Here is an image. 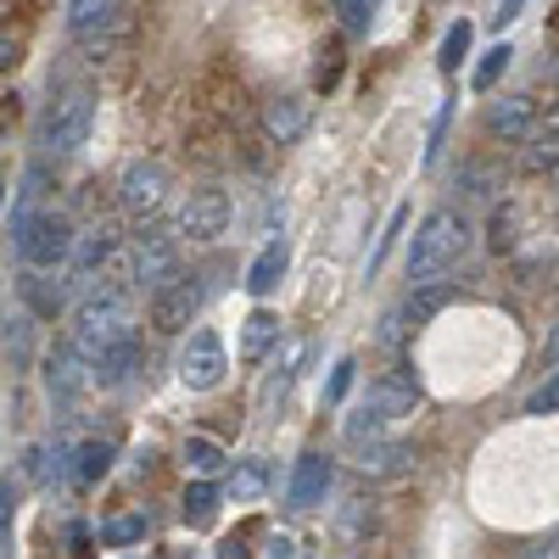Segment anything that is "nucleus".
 I'll return each mask as SVG.
<instances>
[{
	"instance_id": "nucleus-9",
	"label": "nucleus",
	"mask_w": 559,
	"mask_h": 559,
	"mask_svg": "<svg viewBox=\"0 0 559 559\" xmlns=\"http://www.w3.org/2000/svg\"><path fill=\"white\" fill-rule=\"evenodd\" d=\"M163 197H168V168L163 163H152V157H134V163H123V174H118V202L129 207V213H157L163 207Z\"/></svg>"
},
{
	"instance_id": "nucleus-25",
	"label": "nucleus",
	"mask_w": 559,
	"mask_h": 559,
	"mask_svg": "<svg viewBox=\"0 0 559 559\" xmlns=\"http://www.w3.org/2000/svg\"><path fill=\"white\" fill-rule=\"evenodd\" d=\"M448 302H453V286H442V280H437V286H414V297L397 308V319L414 331V324H426V319H431V313H442Z\"/></svg>"
},
{
	"instance_id": "nucleus-4",
	"label": "nucleus",
	"mask_w": 559,
	"mask_h": 559,
	"mask_svg": "<svg viewBox=\"0 0 559 559\" xmlns=\"http://www.w3.org/2000/svg\"><path fill=\"white\" fill-rule=\"evenodd\" d=\"M73 252H79L73 218L57 213V207H45V213L23 229V236H17V258H23L28 269H62V263H73Z\"/></svg>"
},
{
	"instance_id": "nucleus-31",
	"label": "nucleus",
	"mask_w": 559,
	"mask_h": 559,
	"mask_svg": "<svg viewBox=\"0 0 559 559\" xmlns=\"http://www.w3.org/2000/svg\"><path fill=\"white\" fill-rule=\"evenodd\" d=\"M7 358H12V369H28V358H34V319L28 313H7Z\"/></svg>"
},
{
	"instance_id": "nucleus-24",
	"label": "nucleus",
	"mask_w": 559,
	"mask_h": 559,
	"mask_svg": "<svg viewBox=\"0 0 559 559\" xmlns=\"http://www.w3.org/2000/svg\"><path fill=\"white\" fill-rule=\"evenodd\" d=\"M386 426H392V419L364 397V403L342 419V437H347V448H364V442H381V437H386Z\"/></svg>"
},
{
	"instance_id": "nucleus-37",
	"label": "nucleus",
	"mask_w": 559,
	"mask_h": 559,
	"mask_svg": "<svg viewBox=\"0 0 559 559\" xmlns=\"http://www.w3.org/2000/svg\"><path fill=\"white\" fill-rule=\"evenodd\" d=\"M336 79H342V51H336V45H324V51H319V68H313V84L331 90Z\"/></svg>"
},
{
	"instance_id": "nucleus-1",
	"label": "nucleus",
	"mask_w": 559,
	"mask_h": 559,
	"mask_svg": "<svg viewBox=\"0 0 559 559\" xmlns=\"http://www.w3.org/2000/svg\"><path fill=\"white\" fill-rule=\"evenodd\" d=\"M464 252H471V218L459 207H437L419 218L414 241H408V280L414 286H437L448 269H459Z\"/></svg>"
},
{
	"instance_id": "nucleus-15",
	"label": "nucleus",
	"mask_w": 559,
	"mask_h": 559,
	"mask_svg": "<svg viewBox=\"0 0 559 559\" xmlns=\"http://www.w3.org/2000/svg\"><path fill=\"white\" fill-rule=\"evenodd\" d=\"M331 481H336L331 459H324V453H302V459H297V471H292V487H286L292 509H313V503H324Z\"/></svg>"
},
{
	"instance_id": "nucleus-19",
	"label": "nucleus",
	"mask_w": 559,
	"mask_h": 559,
	"mask_svg": "<svg viewBox=\"0 0 559 559\" xmlns=\"http://www.w3.org/2000/svg\"><path fill=\"white\" fill-rule=\"evenodd\" d=\"M353 464L364 476H408L414 471V448L408 442H364V448H353Z\"/></svg>"
},
{
	"instance_id": "nucleus-3",
	"label": "nucleus",
	"mask_w": 559,
	"mask_h": 559,
	"mask_svg": "<svg viewBox=\"0 0 559 559\" xmlns=\"http://www.w3.org/2000/svg\"><path fill=\"white\" fill-rule=\"evenodd\" d=\"M90 123H96V102H90V90H68L45 107L39 118V146L57 152V157H73L84 140H90Z\"/></svg>"
},
{
	"instance_id": "nucleus-43",
	"label": "nucleus",
	"mask_w": 559,
	"mask_h": 559,
	"mask_svg": "<svg viewBox=\"0 0 559 559\" xmlns=\"http://www.w3.org/2000/svg\"><path fill=\"white\" fill-rule=\"evenodd\" d=\"M526 559H559V548H532Z\"/></svg>"
},
{
	"instance_id": "nucleus-34",
	"label": "nucleus",
	"mask_w": 559,
	"mask_h": 559,
	"mask_svg": "<svg viewBox=\"0 0 559 559\" xmlns=\"http://www.w3.org/2000/svg\"><path fill=\"white\" fill-rule=\"evenodd\" d=\"M403 224H408V202H397V207H392V218H386V229H381V241H376V252H369L364 274H376V269L386 263V252H392V247H397V236H403Z\"/></svg>"
},
{
	"instance_id": "nucleus-40",
	"label": "nucleus",
	"mask_w": 559,
	"mask_h": 559,
	"mask_svg": "<svg viewBox=\"0 0 559 559\" xmlns=\"http://www.w3.org/2000/svg\"><path fill=\"white\" fill-rule=\"evenodd\" d=\"M521 12H526V0H498V7H492V23L503 28V23H515Z\"/></svg>"
},
{
	"instance_id": "nucleus-28",
	"label": "nucleus",
	"mask_w": 559,
	"mask_h": 559,
	"mask_svg": "<svg viewBox=\"0 0 559 559\" xmlns=\"http://www.w3.org/2000/svg\"><path fill=\"white\" fill-rule=\"evenodd\" d=\"M331 7H336V23H342V34L364 39L369 28H376V17H381V7H386V0H331Z\"/></svg>"
},
{
	"instance_id": "nucleus-32",
	"label": "nucleus",
	"mask_w": 559,
	"mask_h": 559,
	"mask_svg": "<svg viewBox=\"0 0 559 559\" xmlns=\"http://www.w3.org/2000/svg\"><path fill=\"white\" fill-rule=\"evenodd\" d=\"M179 503H185V521H191V526H207V521L218 515V492H213L202 476H197L191 487H185V498H179Z\"/></svg>"
},
{
	"instance_id": "nucleus-38",
	"label": "nucleus",
	"mask_w": 559,
	"mask_h": 559,
	"mask_svg": "<svg viewBox=\"0 0 559 559\" xmlns=\"http://www.w3.org/2000/svg\"><path fill=\"white\" fill-rule=\"evenodd\" d=\"M353 369H358L353 358H342V364L331 369V386H324V403H342V397H347V386H353Z\"/></svg>"
},
{
	"instance_id": "nucleus-13",
	"label": "nucleus",
	"mask_w": 559,
	"mask_h": 559,
	"mask_svg": "<svg viewBox=\"0 0 559 559\" xmlns=\"http://www.w3.org/2000/svg\"><path fill=\"white\" fill-rule=\"evenodd\" d=\"M45 191H51V174H45V163H28V168H23V179H17L12 213H7V236H23V229L45 213Z\"/></svg>"
},
{
	"instance_id": "nucleus-2",
	"label": "nucleus",
	"mask_w": 559,
	"mask_h": 559,
	"mask_svg": "<svg viewBox=\"0 0 559 559\" xmlns=\"http://www.w3.org/2000/svg\"><path fill=\"white\" fill-rule=\"evenodd\" d=\"M129 319H134V308H129V292L123 286H90L84 302L73 308V347L96 364L112 342L134 336Z\"/></svg>"
},
{
	"instance_id": "nucleus-26",
	"label": "nucleus",
	"mask_w": 559,
	"mask_h": 559,
	"mask_svg": "<svg viewBox=\"0 0 559 559\" xmlns=\"http://www.w3.org/2000/svg\"><path fill=\"white\" fill-rule=\"evenodd\" d=\"M471 45H476V23H471V17L448 23V34H442V51H437V73H459V62L471 57Z\"/></svg>"
},
{
	"instance_id": "nucleus-39",
	"label": "nucleus",
	"mask_w": 559,
	"mask_h": 559,
	"mask_svg": "<svg viewBox=\"0 0 559 559\" xmlns=\"http://www.w3.org/2000/svg\"><path fill=\"white\" fill-rule=\"evenodd\" d=\"M448 118H453V102H442V107H437V118H431V146H426V163H437V157H442V134H448Z\"/></svg>"
},
{
	"instance_id": "nucleus-42",
	"label": "nucleus",
	"mask_w": 559,
	"mask_h": 559,
	"mask_svg": "<svg viewBox=\"0 0 559 559\" xmlns=\"http://www.w3.org/2000/svg\"><path fill=\"white\" fill-rule=\"evenodd\" d=\"M543 364H548V369H559V324H554V336L543 342Z\"/></svg>"
},
{
	"instance_id": "nucleus-36",
	"label": "nucleus",
	"mask_w": 559,
	"mask_h": 559,
	"mask_svg": "<svg viewBox=\"0 0 559 559\" xmlns=\"http://www.w3.org/2000/svg\"><path fill=\"white\" fill-rule=\"evenodd\" d=\"M526 414H559V369H554V376L526 397Z\"/></svg>"
},
{
	"instance_id": "nucleus-30",
	"label": "nucleus",
	"mask_w": 559,
	"mask_h": 559,
	"mask_svg": "<svg viewBox=\"0 0 559 559\" xmlns=\"http://www.w3.org/2000/svg\"><path fill=\"white\" fill-rule=\"evenodd\" d=\"M107 464H112V442H79L73 448V481H102L107 476Z\"/></svg>"
},
{
	"instance_id": "nucleus-22",
	"label": "nucleus",
	"mask_w": 559,
	"mask_h": 559,
	"mask_svg": "<svg viewBox=\"0 0 559 559\" xmlns=\"http://www.w3.org/2000/svg\"><path fill=\"white\" fill-rule=\"evenodd\" d=\"M274 471H269V459H241L236 471H229V503H258L269 492Z\"/></svg>"
},
{
	"instance_id": "nucleus-27",
	"label": "nucleus",
	"mask_w": 559,
	"mask_h": 559,
	"mask_svg": "<svg viewBox=\"0 0 559 559\" xmlns=\"http://www.w3.org/2000/svg\"><path fill=\"white\" fill-rule=\"evenodd\" d=\"M224 464H229V453L213 442V437H185V471H191V476H218L224 471Z\"/></svg>"
},
{
	"instance_id": "nucleus-14",
	"label": "nucleus",
	"mask_w": 559,
	"mask_h": 559,
	"mask_svg": "<svg viewBox=\"0 0 559 559\" xmlns=\"http://www.w3.org/2000/svg\"><path fill=\"white\" fill-rule=\"evenodd\" d=\"M112 252H118V229L112 224H96V229H84L79 236V252H73V286H90L107 263H112Z\"/></svg>"
},
{
	"instance_id": "nucleus-6",
	"label": "nucleus",
	"mask_w": 559,
	"mask_h": 559,
	"mask_svg": "<svg viewBox=\"0 0 559 559\" xmlns=\"http://www.w3.org/2000/svg\"><path fill=\"white\" fill-rule=\"evenodd\" d=\"M129 274H134V286H168V280L179 274V236L163 224H146L134 236V258H129Z\"/></svg>"
},
{
	"instance_id": "nucleus-23",
	"label": "nucleus",
	"mask_w": 559,
	"mask_h": 559,
	"mask_svg": "<svg viewBox=\"0 0 559 559\" xmlns=\"http://www.w3.org/2000/svg\"><path fill=\"white\" fill-rule=\"evenodd\" d=\"M274 342H280V319H274L269 308H252V313H247V324H241V358H247V364H258Z\"/></svg>"
},
{
	"instance_id": "nucleus-35",
	"label": "nucleus",
	"mask_w": 559,
	"mask_h": 559,
	"mask_svg": "<svg viewBox=\"0 0 559 559\" xmlns=\"http://www.w3.org/2000/svg\"><path fill=\"white\" fill-rule=\"evenodd\" d=\"M140 537H146V515H118V521L102 526V543L107 548H123V543H140Z\"/></svg>"
},
{
	"instance_id": "nucleus-21",
	"label": "nucleus",
	"mask_w": 559,
	"mask_h": 559,
	"mask_svg": "<svg viewBox=\"0 0 559 559\" xmlns=\"http://www.w3.org/2000/svg\"><path fill=\"white\" fill-rule=\"evenodd\" d=\"M134 364H140V342H134V336H123V342H112V347L96 358V381H102L107 392H118V386H129Z\"/></svg>"
},
{
	"instance_id": "nucleus-17",
	"label": "nucleus",
	"mask_w": 559,
	"mask_h": 559,
	"mask_svg": "<svg viewBox=\"0 0 559 559\" xmlns=\"http://www.w3.org/2000/svg\"><path fill=\"white\" fill-rule=\"evenodd\" d=\"M521 168L526 174H559V107H548L543 118H537V129L521 140Z\"/></svg>"
},
{
	"instance_id": "nucleus-12",
	"label": "nucleus",
	"mask_w": 559,
	"mask_h": 559,
	"mask_svg": "<svg viewBox=\"0 0 559 559\" xmlns=\"http://www.w3.org/2000/svg\"><path fill=\"white\" fill-rule=\"evenodd\" d=\"M369 403H376L386 419H408V414H419L426 392H419V381L408 376V369H386V376L369 381Z\"/></svg>"
},
{
	"instance_id": "nucleus-7",
	"label": "nucleus",
	"mask_w": 559,
	"mask_h": 559,
	"mask_svg": "<svg viewBox=\"0 0 559 559\" xmlns=\"http://www.w3.org/2000/svg\"><path fill=\"white\" fill-rule=\"evenodd\" d=\"M118 23H123V0H68V34H73L96 62H102V51L112 45Z\"/></svg>"
},
{
	"instance_id": "nucleus-8",
	"label": "nucleus",
	"mask_w": 559,
	"mask_h": 559,
	"mask_svg": "<svg viewBox=\"0 0 559 559\" xmlns=\"http://www.w3.org/2000/svg\"><path fill=\"white\" fill-rule=\"evenodd\" d=\"M224 376H229L224 342L213 331H197L191 342H185V353H179V381L191 392H213V386H224Z\"/></svg>"
},
{
	"instance_id": "nucleus-5",
	"label": "nucleus",
	"mask_w": 559,
	"mask_h": 559,
	"mask_svg": "<svg viewBox=\"0 0 559 559\" xmlns=\"http://www.w3.org/2000/svg\"><path fill=\"white\" fill-rule=\"evenodd\" d=\"M202 302H207L202 280H197V274H174L168 286H157V292H152V302H146V319H152V331H163V336H179V331H191V319L202 313Z\"/></svg>"
},
{
	"instance_id": "nucleus-11",
	"label": "nucleus",
	"mask_w": 559,
	"mask_h": 559,
	"mask_svg": "<svg viewBox=\"0 0 559 559\" xmlns=\"http://www.w3.org/2000/svg\"><path fill=\"white\" fill-rule=\"evenodd\" d=\"M90 376H84V353L79 347H51L45 353V392H51V403L73 408L84 397Z\"/></svg>"
},
{
	"instance_id": "nucleus-10",
	"label": "nucleus",
	"mask_w": 559,
	"mask_h": 559,
	"mask_svg": "<svg viewBox=\"0 0 559 559\" xmlns=\"http://www.w3.org/2000/svg\"><path fill=\"white\" fill-rule=\"evenodd\" d=\"M229 229V197L218 191V185H202V191H191V202H185L179 213V236H191V241H218Z\"/></svg>"
},
{
	"instance_id": "nucleus-33",
	"label": "nucleus",
	"mask_w": 559,
	"mask_h": 559,
	"mask_svg": "<svg viewBox=\"0 0 559 559\" xmlns=\"http://www.w3.org/2000/svg\"><path fill=\"white\" fill-rule=\"evenodd\" d=\"M509 62H515V45H492V51H487V57L476 62V73H471V84H476V90H481V96H487V90H492V84H498V79L509 73Z\"/></svg>"
},
{
	"instance_id": "nucleus-18",
	"label": "nucleus",
	"mask_w": 559,
	"mask_h": 559,
	"mask_svg": "<svg viewBox=\"0 0 559 559\" xmlns=\"http://www.w3.org/2000/svg\"><path fill=\"white\" fill-rule=\"evenodd\" d=\"M308 102L302 96H280V102H269L263 107V134L274 140V146H292V140H302L308 134Z\"/></svg>"
},
{
	"instance_id": "nucleus-29",
	"label": "nucleus",
	"mask_w": 559,
	"mask_h": 559,
	"mask_svg": "<svg viewBox=\"0 0 559 559\" xmlns=\"http://www.w3.org/2000/svg\"><path fill=\"white\" fill-rule=\"evenodd\" d=\"M336 532H342V543H364L369 532H376V498H347Z\"/></svg>"
},
{
	"instance_id": "nucleus-20",
	"label": "nucleus",
	"mask_w": 559,
	"mask_h": 559,
	"mask_svg": "<svg viewBox=\"0 0 559 559\" xmlns=\"http://www.w3.org/2000/svg\"><path fill=\"white\" fill-rule=\"evenodd\" d=\"M286 263H292V247L274 236V241L252 258V269H247V292H252V297H269L280 280H286Z\"/></svg>"
},
{
	"instance_id": "nucleus-41",
	"label": "nucleus",
	"mask_w": 559,
	"mask_h": 559,
	"mask_svg": "<svg viewBox=\"0 0 559 559\" xmlns=\"http://www.w3.org/2000/svg\"><path fill=\"white\" fill-rule=\"evenodd\" d=\"M269 559H297V543H292V537H274V543H269Z\"/></svg>"
},
{
	"instance_id": "nucleus-16",
	"label": "nucleus",
	"mask_w": 559,
	"mask_h": 559,
	"mask_svg": "<svg viewBox=\"0 0 559 559\" xmlns=\"http://www.w3.org/2000/svg\"><path fill=\"white\" fill-rule=\"evenodd\" d=\"M537 129V102L532 96H498L487 107V134L492 140H526Z\"/></svg>"
}]
</instances>
